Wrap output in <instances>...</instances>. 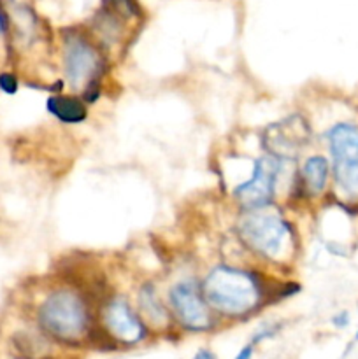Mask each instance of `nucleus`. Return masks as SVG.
Returning a JSON list of instances; mask_svg holds the SVG:
<instances>
[{"label": "nucleus", "instance_id": "1", "mask_svg": "<svg viewBox=\"0 0 358 359\" xmlns=\"http://www.w3.org/2000/svg\"><path fill=\"white\" fill-rule=\"evenodd\" d=\"M204 298L218 312L244 316L258 307L262 287L256 277L228 266H218L204 280Z\"/></svg>", "mask_w": 358, "mask_h": 359}, {"label": "nucleus", "instance_id": "2", "mask_svg": "<svg viewBox=\"0 0 358 359\" xmlns=\"http://www.w3.org/2000/svg\"><path fill=\"white\" fill-rule=\"evenodd\" d=\"M263 209L265 207L249 210L239 226V233L251 251L277 262L286 255L291 242V228L276 212H267Z\"/></svg>", "mask_w": 358, "mask_h": 359}, {"label": "nucleus", "instance_id": "3", "mask_svg": "<svg viewBox=\"0 0 358 359\" xmlns=\"http://www.w3.org/2000/svg\"><path fill=\"white\" fill-rule=\"evenodd\" d=\"M39 323L55 339L77 342L88 330V311L72 291H56L42 304Z\"/></svg>", "mask_w": 358, "mask_h": 359}, {"label": "nucleus", "instance_id": "4", "mask_svg": "<svg viewBox=\"0 0 358 359\" xmlns=\"http://www.w3.org/2000/svg\"><path fill=\"white\" fill-rule=\"evenodd\" d=\"M330 153L337 184L346 193H358V128L347 123L333 126L329 133Z\"/></svg>", "mask_w": 358, "mask_h": 359}, {"label": "nucleus", "instance_id": "5", "mask_svg": "<svg viewBox=\"0 0 358 359\" xmlns=\"http://www.w3.org/2000/svg\"><path fill=\"white\" fill-rule=\"evenodd\" d=\"M311 140V128L302 116L293 114L272 123L262 133V144L270 156L277 160H291Z\"/></svg>", "mask_w": 358, "mask_h": 359}, {"label": "nucleus", "instance_id": "6", "mask_svg": "<svg viewBox=\"0 0 358 359\" xmlns=\"http://www.w3.org/2000/svg\"><path fill=\"white\" fill-rule=\"evenodd\" d=\"M100 53L90 41L81 35H70L65 39V72L67 79L74 88L93 86L102 72Z\"/></svg>", "mask_w": 358, "mask_h": 359}, {"label": "nucleus", "instance_id": "7", "mask_svg": "<svg viewBox=\"0 0 358 359\" xmlns=\"http://www.w3.org/2000/svg\"><path fill=\"white\" fill-rule=\"evenodd\" d=\"M279 174V163L277 158L265 156L260 158L255 165L253 177L248 182L235 188V196L242 207L248 210L262 209L270 203L276 188V179Z\"/></svg>", "mask_w": 358, "mask_h": 359}, {"label": "nucleus", "instance_id": "8", "mask_svg": "<svg viewBox=\"0 0 358 359\" xmlns=\"http://www.w3.org/2000/svg\"><path fill=\"white\" fill-rule=\"evenodd\" d=\"M171 304L179 323L193 332H202L211 326L209 312L199 291L188 283H181L171 291Z\"/></svg>", "mask_w": 358, "mask_h": 359}, {"label": "nucleus", "instance_id": "9", "mask_svg": "<svg viewBox=\"0 0 358 359\" xmlns=\"http://www.w3.org/2000/svg\"><path fill=\"white\" fill-rule=\"evenodd\" d=\"M104 321L109 333L123 344L140 342L146 335L142 323L133 314V311L125 300L111 302L105 309Z\"/></svg>", "mask_w": 358, "mask_h": 359}, {"label": "nucleus", "instance_id": "10", "mask_svg": "<svg viewBox=\"0 0 358 359\" xmlns=\"http://www.w3.org/2000/svg\"><path fill=\"white\" fill-rule=\"evenodd\" d=\"M48 111L55 116L58 121L67 125H76L86 119V105L76 97H63V95H53L48 98Z\"/></svg>", "mask_w": 358, "mask_h": 359}, {"label": "nucleus", "instance_id": "11", "mask_svg": "<svg viewBox=\"0 0 358 359\" xmlns=\"http://www.w3.org/2000/svg\"><path fill=\"white\" fill-rule=\"evenodd\" d=\"M302 177H304L305 186L311 193H321L326 184V177H329V163L325 158L312 156L305 161L304 170H302Z\"/></svg>", "mask_w": 358, "mask_h": 359}, {"label": "nucleus", "instance_id": "12", "mask_svg": "<svg viewBox=\"0 0 358 359\" xmlns=\"http://www.w3.org/2000/svg\"><path fill=\"white\" fill-rule=\"evenodd\" d=\"M140 298H142V307H144V311H146V314L150 316L153 321H164V318H165L164 307H161L160 302L157 300L153 290L144 291L142 297Z\"/></svg>", "mask_w": 358, "mask_h": 359}, {"label": "nucleus", "instance_id": "13", "mask_svg": "<svg viewBox=\"0 0 358 359\" xmlns=\"http://www.w3.org/2000/svg\"><path fill=\"white\" fill-rule=\"evenodd\" d=\"M0 90L7 95H14L18 91V79L13 74H2L0 76Z\"/></svg>", "mask_w": 358, "mask_h": 359}, {"label": "nucleus", "instance_id": "14", "mask_svg": "<svg viewBox=\"0 0 358 359\" xmlns=\"http://www.w3.org/2000/svg\"><path fill=\"white\" fill-rule=\"evenodd\" d=\"M251 354H253V347L246 346L244 349H242L241 353L237 354V358H235V359H251Z\"/></svg>", "mask_w": 358, "mask_h": 359}, {"label": "nucleus", "instance_id": "15", "mask_svg": "<svg viewBox=\"0 0 358 359\" xmlns=\"http://www.w3.org/2000/svg\"><path fill=\"white\" fill-rule=\"evenodd\" d=\"M193 359H214V356L209 353V351H200V353Z\"/></svg>", "mask_w": 358, "mask_h": 359}, {"label": "nucleus", "instance_id": "16", "mask_svg": "<svg viewBox=\"0 0 358 359\" xmlns=\"http://www.w3.org/2000/svg\"><path fill=\"white\" fill-rule=\"evenodd\" d=\"M4 28V20H2V14H0V32H2Z\"/></svg>", "mask_w": 358, "mask_h": 359}, {"label": "nucleus", "instance_id": "17", "mask_svg": "<svg viewBox=\"0 0 358 359\" xmlns=\"http://www.w3.org/2000/svg\"><path fill=\"white\" fill-rule=\"evenodd\" d=\"M357 340H358V333H357Z\"/></svg>", "mask_w": 358, "mask_h": 359}]
</instances>
